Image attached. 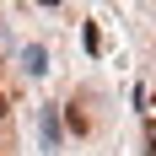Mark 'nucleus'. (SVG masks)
<instances>
[{
    "instance_id": "3",
    "label": "nucleus",
    "mask_w": 156,
    "mask_h": 156,
    "mask_svg": "<svg viewBox=\"0 0 156 156\" xmlns=\"http://www.w3.org/2000/svg\"><path fill=\"white\" fill-rule=\"evenodd\" d=\"M65 119H70V129H76V135H92V119H86V113H81V108H70V113H65Z\"/></svg>"
},
{
    "instance_id": "4",
    "label": "nucleus",
    "mask_w": 156,
    "mask_h": 156,
    "mask_svg": "<svg viewBox=\"0 0 156 156\" xmlns=\"http://www.w3.org/2000/svg\"><path fill=\"white\" fill-rule=\"evenodd\" d=\"M5 113H11V102H5V86H0V119H5Z\"/></svg>"
},
{
    "instance_id": "2",
    "label": "nucleus",
    "mask_w": 156,
    "mask_h": 156,
    "mask_svg": "<svg viewBox=\"0 0 156 156\" xmlns=\"http://www.w3.org/2000/svg\"><path fill=\"white\" fill-rule=\"evenodd\" d=\"M22 65H27L32 76H43V70H48V54H43L38 43H32V48H22Z\"/></svg>"
},
{
    "instance_id": "1",
    "label": "nucleus",
    "mask_w": 156,
    "mask_h": 156,
    "mask_svg": "<svg viewBox=\"0 0 156 156\" xmlns=\"http://www.w3.org/2000/svg\"><path fill=\"white\" fill-rule=\"evenodd\" d=\"M38 129H43V151L54 156V151H59V119H54V108L38 113Z\"/></svg>"
}]
</instances>
